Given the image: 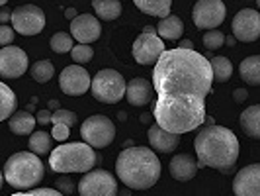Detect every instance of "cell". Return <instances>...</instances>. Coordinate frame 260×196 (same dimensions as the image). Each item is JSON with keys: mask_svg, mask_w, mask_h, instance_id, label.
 <instances>
[{"mask_svg": "<svg viewBox=\"0 0 260 196\" xmlns=\"http://www.w3.org/2000/svg\"><path fill=\"white\" fill-rule=\"evenodd\" d=\"M12 27L20 36H38L45 27V14L36 4H24L12 10Z\"/></svg>", "mask_w": 260, "mask_h": 196, "instance_id": "obj_9", "label": "cell"}, {"mask_svg": "<svg viewBox=\"0 0 260 196\" xmlns=\"http://www.w3.org/2000/svg\"><path fill=\"white\" fill-rule=\"evenodd\" d=\"M36 118H38L39 126H47L49 120H51V112L49 110H39V112H36Z\"/></svg>", "mask_w": 260, "mask_h": 196, "instance_id": "obj_37", "label": "cell"}, {"mask_svg": "<svg viewBox=\"0 0 260 196\" xmlns=\"http://www.w3.org/2000/svg\"><path fill=\"white\" fill-rule=\"evenodd\" d=\"M153 82L143 77H135L127 82V92L125 98L131 106H147L153 100Z\"/></svg>", "mask_w": 260, "mask_h": 196, "instance_id": "obj_18", "label": "cell"}, {"mask_svg": "<svg viewBox=\"0 0 260 196\" xmlns=\"http://www.w3.org/2000/svg\"><path fill=\"white\" fill-rule=\"evenodd\" d=\"M178 47H182V49H194V43L190 39H180V45Z\"/></svg>", "mask_w": 260, "mask_h": 196, "instance_id": "obj_40", "label": "cell"}, {"mask_svg": "<svg viewBox=\"0 0 260 196\" xmlns=\"http://www.w3.org/2000/svg\"><path fill=\"white\" fill-rule=\"evenodd\" d=\"M143 34H158V32H156V27H153V26H145Z\"/></svg>", "mask_w": 260, "mask_h": 196, "instance_id": "obj_42", "label": "cell"}, {"mask_svg": "<svg viewBox=\"0 0 260 196\" xmlns=\"http://www.w3.org/2000/svg\"><path fill=\"white\" fill-rule=\"evenodd\" d=\"M10 196H65L57 188H31L27 192H14Z\"/></svg>", "mask_w": 260, "mask_h": 196, "instance_id": "obj_35", "label": "cell"}, {"mask_svg": "<svg viewBox=\"0 0 260 196\" xmlns=\"http://www.w3.org/2000/svg\"><path fill=\"white\" fill-rule=\"evenodd\" d=\"M94 12L100 20L112 22L121 16V0H92Z\"/></svg>", "mask_w": 260, "mask_h": 196, "instance_id": "obj_26", "label": "cell"}, {"mask_svg": "<svg viewBox=\"0 0 260 196\" xmlns=\"http://www.w3.org/2000/svg\"><path fill=\"white\" fill-rule=\"evenodd\" d=\"M0 22H2V24L12 22V10H8L6 6H2V10H0Z\"/></svg>", "mask_w": 260, "mask_h": 196, "instance_id": "obj_39", "label": "cell"}, {"mask_svg": "<svg viewBox=\"0 0 260 196\" xmlns=\"http://www.w3.org/2000/svg\"><path fill=\"white\" fill-rule=\"evenodd\" d=\"M55 188L61 190L65 196H69L77 190V184H75V181H73L71 177H59V179L55 181Z\"/></svg>", "mask_w": 260, "mask_h": 196, "instance_id": "obj_34", "label": "cell"}, {"mask_svg": "<svg viewBox=\"0 0 260 196\" xmlns=\"http://www.w3.org/2000/svg\"><path fill=\"white\" fill-rule=\"evenodd\" d=\"M0 4H2V6H6V4H8V0H0Z\"/></svg>", "mask_w": 260, "mask_h": 196, "instance_id": "obj_49", "label": "cell"}, {"mask_svg": "<svg viewBox=\"0 0 260 196\" xmlns=\"http://www.w3.org/2000/svg\"><path fill=\"white\" fill-rule=\"evenodd\" d=\"M117 196H131V192H129V190H125V188H123V190H119V192H117Z\"/></svg>", "mask_w": 260, "mask_h": 196, "instance_id": "obj_47", "label": "cell"}, {"mask_svg": "<svg viewBox=\"0 0 260 196\" xmlns=\"http://www.w3.org/2000/svg\"><path fill=\"white\" fill-rule=\"evenodd\" d=\"M165 51V41L156 34H141L133 41V57L139 65H156Z\"/></svg>", "mask_w": 260, "mask_h": 196, "instance_id": "obj_11", "label": "cell"}, {"mask_svg": "<svg viewBox=\"0 0 260 196\" xmlns=\"http://www.w3.org/2000/svg\"><path fill=\"white\" fill-rule=\"evenodd\" d=\"M202 41H204V47H206V49L215 51V49H219L223 43H225V34L219 32V30H208V32L202 36Z\"/></svg>", "mask_w": 260, "mask_h": 196, "instance_id": "obj_32", "label": "cell"}, {"mask_svg": "<svg viewBox=\"0 0 260 196\" xmlns=\"http://www.w3.org/2000/svg\"><path fill=\"white\" fill-rule=\"evenodd\" d=\"M213 69L194 49H167L153 69L155 122L172 133H188L206 122V96L211 92Z\"/></svg>", "mask_w": 260, "mask_h": 196, "instance_id": "obj_1", "label": "cell"}, {"mask_svg": "<svg viewBox=\"0 0 260 196\" xmlns=\"http://www.w3.org/2000/svg\"><path fill=\"white\" fill-rule=\"evenodd\" d=\"M162 165L153 149L149 147H127L119 151L116 161V175L127 188L147 190L160 179Z\"/></svg>", "mask_w": 260, "mask_h": 196, "instance_id": "obj_3", "label": "cell"}, {"mask_svg": "<svg viewBox=\"0 0 260 196\" xmlns=\"http://www.w3.org/2000/svg\"><path fill=\"white\" fill-rule=\"evenodd\" d=\"M256 4H258V8H260V0H256Z\"/></svg>", "mask_w": 260, "mask_h": 196, "instance_id": "obj_50", "label": "cell"}, {"mask_svg": "<svg viewBox=\"0 0 260 196\" xmlns=\"http://www.w3.org/2000/svg\"><path fill=\"white\" fill-rule=\"evenodd\" d=\"M55 75V67H53L51 61H47V59H41V61H36L34 65H31V77L36 78L38 82L41 85H45V82H49Z\"/></svg>", "mask_w": 260, "mask_h": 196, "instance_id": "obj_30", "label": "cell"}, {"mask_svg": "<svg viewBox=\"0 0 260 196\" xmlns=\"http://www.w3.org/2000/svg\"><path fill=\"white\" fill-rule=\"evenodd\" d=\"M198 169H200L198 163L188 153H178V155L172 157V161H170V175H172V179H176L180 183L192 181Z\"/></svg>", "mask_w": 260, "mask_h": 196, "instance_id": "obj_20", "label": "cell"}, {"mask_svg": "<svg viewBox=\"0 0 260 196\" xmlns=\"http://www.w3.org/2000/svg\"><path fill=\"white\" fill-rule=\"evenodd\" d=\"M38 124V118H34L27 110H20V112H14L12 118L8 120V128L16 135H31L34 128Z\"/></svg>", "mask_w": 260, "mask_h": 196, "instance_id": "obj_21", "label": "cell"}, {"mask_svg": "<svg viewBox=\"0 0 260 196\" xmlns=\"http://www.w3.org/2000/svg\"><path fill=\"white\" fill-rule=\"evenodd\" d=\"M98 163L94 147L86 142H69L57 145L49 155V167L55 173H88Z\"/></svg>", "mask_w": 260, "mask_h": 196, "instance_id": "obj_5", "label": "cell"}, {"mask_svg": "<svg viewBox=\"0 0 260 196\" xmlns=\"http://www.w3.org/2000/svg\"><path fill=\"white\" fill-rule=\"evenodd\" d=\"M225 16H227V8L221 0H198L192 10L194 26L206 32L221 26Z\"/></svg>", "mask_w": 260, "mask_h": 196, "instance_id": "obj_10", "label": "cell"}, {"mask_svg": "<svg viewBox=\"0 0 260 196\" xmlns=\"http://www.w3.org/2000/svg\"><path fill=\"white\" fill-rule=\"evenodd\" d=\"M80 135L94 149H104L108 145H112V142L116 139V126L108 116L94 114L82 122Z\"/></svg>", "mask_w": 260, "mask_h": 196, "instance_id": "obj_7", "label": "cell"}, {"mask_svg": "<svg viewBox=\"0 0 260 196\" xmlns=\"http://www.w3.org/2000/svg\"><path fill=\"white\" fill-rule=\"evenodd\" d=\"M156 32L162 39H180L184 34V22L176 14H170L156 24Z\"/></svg>", "mask_w": 260, "mask_h": 196, "instance_id": "obj_23", "label": "cell"}, {"mask_svg": "<svg viewBox=\"0 0 260 196\" xmlns=\"http://www.w3.org/2000/svg\"><path fill=\"white\" fill-rule=\"evenodd\" d=\"M51 49L55 53H67V51H73L75 43H73V34H65V32H57L53 34L51 41H49Z\"/></svg>", "mask_w": 260, "mask_h": 196, "instance_id": "obj_31", "label": "cell"}, {"mask_svg": "<svg viewBox=\"0 0 260 196\" xmlns=\"http://www.w3.org/2000/svg\"><path fill=\"white\" fill-rule=\"evenodd\" d=\"M117 181L104 169H92L78 181L80 196H117Z\"/></svg>", "mask_w": 260, "mask_h": 196, "instance_id": "obj_8", "label": "cell"}, {"mask_svg": "<svg viewBox=\"0 0 260 196\" xmlns=\"http://www.w3.org/2000/svg\"><path fill=\"white\" fill-rule=\"evenodd\" d=\"M0 91H2V110H0V120H10L12 114L16 112V94L12 92V89L6 82H0Z\"/></svg>", "mask_w": 260, "mask_h": 196, "instance_id": "obj_29", "label": "cell"}, {"mask_svg": "<svg viewBox=\"0 0 260 196\" xmlns=\"http://www.w3.org/2000/svg\"><path fill=\"white\" fill-rule=\"evenodd\" d=\"M147 137H149V145L158 153H172L180 145V135L178 133L167 131L165 128H160L156 122L149 126Z\"/></svg>", "mask_w": 260, "mask_h": 196, "instance_id": "obj_17", "label": "cell"}, {"mask_svg": "<svg viewBox=\"0 0 260 196\" xmlns=\"http://www.w3.org/2000/svg\"><path fill=\"white\" fill-rule=\"evenodd\" d=\"M209 63H211V69H213V78L217 82H227L231 78V75H233V63L227 57H221V55L211 57Z\"/></svg>", "mask_w": 260, "mask_h": 196, "instance_id": "obj_28", "label": "cell"}, {"mask_svg": "<svg viewBox=\"0 0 260 196\" xmlns=\"http://www.w3.org/2000/svg\"><path fill=\"white\" fill-rule=\"evenodd\" d=\"M53 145V135L45 130H38L29 135V151H34L36 155H47Z\"/></svg>", "mask_w": 260, "mask_h": 196, "instance_id": "obj_27", "label": "cell"}, {"mask_svg": "<svg viewBox=\"0 0 260 196\" xmlns=\"http://www.w3.org/2000/svg\"><path fill=\"white\" fill-rule=\"evenodd\" d=\"M14 38H16V30L12 26H8V24H2L0 26V45L2 47L12 45Z\"/></svg>", "mask_w": 260, "mask_h": 196, "instance_id": "obj_36", "label": "cell"}, {"mask_svg": "<svg viewBox=\"0 0 260 196\" xmlns=\"http://www.w3.org/2000/svg\"><path fill=\"white\" fill-rule=\"evenodd\" d=\"M49 124H53V139L59 142V144H65L69 133H71V128L77 124V114L73 110H65V108H59L51 112V120Z\"/></svg>", "mask_w": 260, "mask_h": 196, "instance_id": "obj_19", "label": "cell"}, {"mask_svg": "<svg viewBox=\"0 0 260 196\" xmlns=\"http://www.w3.org/2000/svg\"><path fill=\"white\" fill-rule=\"evenodd\" d=\"M247 96H248L247 89H235V92H233L235 102H245V100H247Z\"/></svg>", "mask_w": 260, "mask_h": 196, "instance_id": "obj_38", "label": "cell"}, {"mask_svg": "<svg viewBox=\"0 0 260 196\" xmlns=\"http://www.w3.org/2000/svg\"><path fill=\"white\" fill-rule=\"evenodd\" d=\"M117 118H119L121 122H125V120H127V114H125V112H117Z\"/></svg>", "mask_w": 260, "mask_h": 196, "instance_id": "obj_46", "label": "cell"}, {"mask_svg": "<svg viewBox=\"0 0 260 196\" xmlns=\"http://www.w3.org/2000/svg\"><path fill=\"white\" fill-rule=\"evenodd\" d=\"M92 96L102 102V104H117L125 92H127V85L123 77L114 71V69H102L100 73H96L92 78Z\"/></svg>", "mask_w": 260, "mask_h": 196, "instance_id": "obj_6", "label": "cell"}, {"mask_svg": "<svg viewBox=\"0 0 260 196\" xmlns=\"http://www.w3.org/2000/svg\"><path fill=\"white\" fill-rule=\"evenodd\" d=\"M133 4L147 16H155V18H167L170 16V6L172 0H133Z\"/></svg>", "mask_w": 260, "mask_h": 196, "instance_id": "obj_25", "label": "cell"}, {"mask_svg": "<svg viewBox=\"0 0 260 196\" xmlns=\"http://www.w3.org/2000/svg\"><path fill=\"white\" fill-rule=\"evenodd\" d=\"M43 161L34 151H18L4 163V183L14 186L16 190L36 188L43 181Z\"/></svg>", "mask_w": 260, "mask_h": 196, "instance_id": "obj_4", "label": "cell"}, {"mask_svg": "<svg viewBox=\"0 0 260 196\" xmlns=\"http://www.w3.org/2000/svg\"><path fill=\"white\" fill-rule=\"evenodd\" d=\"M65 16L69 18V20H71V22H73V20L77 18L78 14H77V10H75V8H67V10H65Z\"/></svg>", "mask_w": 260, "mask_h": 196, "instance_id": "obj_41", "label": "cell"}, {"mask_svg": "<svg viewBox=\"0 0 260 196\" xmlns=\"http://www.w3.org/2000/svg\"><path fill=\"white\" fill-rule=\"evenodd\" d=\"M241 128L252 139H260V104H252L241 114Z\"/></svg>", "mask_w": 260, "mask_h": 196, "instance_id": "obj_22", "label": "cell"}, {"mask_svg": "<svg viewBox=\"0 0 260 196\" xmlns=\"http://www.w3.org/2000/svg\"><path fill=\"white\" fill-rule=\"evenodd\" d=\"M235 196H260V163L247 165L235 175Z\"/></svg>", "mask_w": 260, "mask_h": 196, "instance_id": "obj_15", "label": "cell"}, {"mask_svg": "<svg viewBox=\"0 0 260 196\" xmlns=\"http://www.w3.org/2000/svg\"><path fill=\"white\" fill-rule=\"evenodd\" d=\"M73 61L77 63V65H84V63H88L92 59V55H94V49H92L90 45H86V43H77L75 47H73Z\"/></svg>", "mask_w": 260, "mask_h": 196, "instance_id": "obj_33", "label": "cell"}, {"mask_svg": "<svg viewBox=\"0 0 260 196\" xmlns=\"http://www.w3.org/2000/svg\"><path fill=\"white\" fill-rule=\"evenodd\" d=\"M27 55L24 49L8 45L0 49V75L2 78H18L27 71Z\"/></svg>", "mask_w": 260, "mask_h": 196, "instance_id": "obj_14", "label": "cell"}, {"mask_svg": "<svg viewBox=\"0 0 260 196\" xmlns=\"http://www.w3.org/2000/svg\"><path fill=\"white\" fill-rule=\"evenodd\" d=\"M206 124H208V126H213V118H206Z\"/></svg>", "mask_w": 260, "mask_h": 196, "instance_id": "obj_48", "label": "cell"}, {"mask_svg": "<svg viewBox=\"0 0 260 196\" xmlns=\"http://www.w3.org/2000/svg\"><path fill=\"white\" fill-rule=\"evenodd\" d=\"M151 118H153V114H143V116H139V120L145 122V124H149V122H151Z\"/></svg>", "mask_w": 260, "mask_h": 196, "instance_id": "obj_43", "label": "cell"}, {"mask_svg": "<svg viewBox=\"0 0 260 196\" xmlns=\"http://www.w3.org/2000/svg\"><path fill=\"white\" fill-rule=\"evenodd\" d=\"M59 89L65 94H69V96H80L88 89H92V78L84 67H78L75 63V65H69L61 71Z\"/></svg>", "mask_w": 260, "mask_h": 196, "instance_id": "obj_12", "label": "cell"}, {"mask_svg": "<svg viewBox=\"0 0 260 196\" xmlns=\"http://www.w3.org/2000/svg\"><path fill=\"white\" fill-rule=\"evenodd\" d=\"M231 27L237 41H256L260 38V14L252 8H243L241 12L235 14Z\"/></svg>", "mask_w": 260, "mask_h": 196, "instance_id": "obj_13", "label": "cell"}, {"mask_svg": "<svg viewBox=\"0 0 260 196\" xmlns=\"http://www.w3.org/2000/svg\"><path fill=\"white\" fill-rule=\"evenodd\" d=\"M235 36H229V38H225V43H227V45H235Z\"/></svg>", "mask_w": 260, "mask_h": 196, "instance_id": "obj_45", "label": "cell"}, {"mask_svg": "<svg viewBox=\"0 0 260 196\" xmlns=\"http://www.w3.org/2000/svg\"><path fill=\"white\" fill-rule=\"evenodd\" d=\"M198 167H211L221 173H231L239 159V139L225 126H206L194 139Z\"/></svg>", "mask_w": 260, "mask_h": 196, "instance_id": "obj_2", "label": "cell"}, {"mask_svg": "<svg viewBox=\"0 0 260 196\" xmlns=\"http://www.w3.org/2000/svg\"><path fill=\"white\" fill-rule=\"evenodd\" d=\"M49 108H51V110H59L61 106H59V102H57V100H49Z\"/></svg>", "mask_w": 260, "mask_h": 196, "instance_id": "obj_44", "label": "cell"}, {"mask_svg": "<svg viewBox=\"0 0 260 196\" xmlns=\"http://www.w3.org/2000/svg\"><path fill=\"white\" fill-rule=\"evenodd\" d=\"M71 34L78 43L90 45L92 41H96L102 34L100 20L92 14H78L77 18L71 22Z\"/></svg>", "mask_w": 260, "mask_h": 196, "instance_id": "obj_16", "label": "cell"}, {"mask_svg": "<svg viewBox=\"0 0 260 196\" xmlns=\"http://www.w3.org/2000/svg\"><path fill=\"white\" fill-rule=\"evenodd\" d=\"M241 78L250 87H260V55H250L239 65Z\"/></svg>", "mask_w": 260, "mask_h": 196, "instance_id": "obj_24", "label": "cell"}]
</instances>
